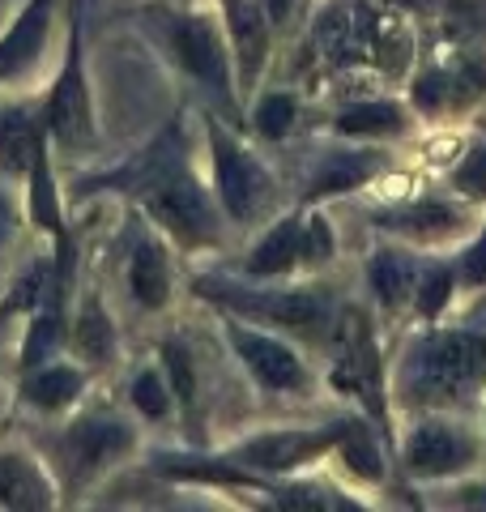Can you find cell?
Here are the masks:
<instances>
[{
    "instance_id": "obj_12",
    "label": "cell",
    "mask_w": 486,
    "mask_h": 512,
    "mask_svg": "<svg viewBox=\"0 0 486 512\" xmlns=\"http://www.w3.org/2000/svg\"><path fill=\"white\" fill-rule=\"evenodd\" d=\"M47 128H52L64 146H81L90 137V99H86V73H81L77 39L69 47V64L56 77L52 99H47Z\"/></svg>"
},
{
    "instance_id": "obj_35",
    "label": "cell",
    "mask_w": 486,
    "mask_h": 512,
    "mask_svg": "<svg viewBox=\"0 0 486 512\" xmlns=\"http://www.w3.org/2000/svg\"><path fill=\"white\" fill-rule=\"evenodd\" d=\"M457 504H465V508H486V483L461 487V491H457Z\"/></svg>"
},
{
    "instance_id": "obj_20",
    "label": "cell",
    "mask_w": 486,
    "mask_h": 512,
    "mask_svg": "<svg viewBox=\"0 0 486 512\" xmlns=\"http://www.w3.org/2000/svg\"><path fill=\"white\" fill-rule=\"evenodd\" d=\"M410 128V116H405L401 103H359V107H346L337 116V133L346 137H397Z\"/></svg>"
},
{
    "instance_id": "obj_1",
    "label": "cell",
    "mask_w": 486,
    "mask_h": 512,
    "mask_svg": "<svg viewBox=\"0 0 486 512\" xmlns=\"http://www.w3.org/2000/svg\"><path fill=\"white\" fill-rule=\"evenodd\" d=\"M486 380L482 329H427L401 359L397 402L410 410H457Z\"/></svg>"
},
{
    "instance_id": "obj_31",
    "label": "cell",
    "mask_w": 486,
    "mask_h": 512,
    "mask_svg": "<svg viewBox=\"0 0 486 512\" xmlns=\"http://www.w3.org/2000/svg\"><path fill=\"white\" fill-rule=\"evenodd\" d=\"M133 402L137 410L145 414V419H162V414L171 410V389H167V380H162L158 372H141L133 380Z\"/></svg>"
},
{
    "instance_id": "obj_17",
    "label": "cell",
    "mask_w": 486,
    "mask_h": 512,
    "mask_svg": "<svg viewBox=\"0 0 486 512\" xmlns=\"http://www.w3.org/2000/svg\"><path fill=\"white\" fill-rule=\"evenodd\" d=\"M47 26H52V0H30L26 13L13 22V30L0 39V77L22 73L26 64L43 52Z\"/></svg>"
},
{
    "instance_id": "obj_36",
    "label": "cell",
    "mask_w": 486,
    "mask_h": 512,
    "mask_svg": "<svg viewBox=\"0 0 486 512\" xmlns=\"http://www.w3.org/2000/svg\"><path fill=\"white\" fill-rule=\"evenodd\" d=\"M265 13H269V22H286L290 18V9H295V0H261Z\"/></svg>"
},
{
    "instance_id": "obj_34",
    "label": "cell",
    "mask_w": 486,
    "mask_h": 512,
    "mask_svg": "<svg viewBox=\"0 0 486 512\" xmlns=\"http://www.w3.org/2000/svg\"><path fill=\"white\" fill-rule=\"evenodd\" d=\"M333 248H337L333 227H329V222H324L320 214H312V218H307V261H312V265L329 261Z\"/></svg>"
},
{
    "instance_id": "obj_9",
    "label": "cell",
    "mask_w": 486,
    "mask_h": 512,
    "mask_svg": "<svg viewBox=\"0 0 486 512\" xmlns=\"http://www.w3.org/2000/svg\"><path fill=\"white\" fill-rule=\"evenodd\" d=\"M486 90V69L474 60H457V64H435L414 82V107L427 116H448L461 111Z\"/></svg>"
},
{
    "instance_id": "obj_21",
    "label": "cell",
    "mask_w": 486,
    "mask_h": 512,
    "mask_svg": "<svg viewBox=\"0 0 486 512\" xmlns=\"http://www.w3.org/2000/svg\"><path fill=\"white\" fill-rule=\"evenodd\" d=\"M128 282H133V295L141 308H162L171 295V274H167V256L158 244H141L133 256V269H128Z\"/></svg>"
},
{
    "instance_id": "obj_8",
    "label": "cell",
    "mask_w": 486,
    "mask_h": 512,
    "mask_svg": "<svg viewBox=\"0 0 486 512\" xmlns=\"http://www.w3.org/2000/svg\"><path fill=\"white\" fill-rule=\"evenodd\" d=\"M171 47H175V60L184 64L192 77H201L205 86L214 90H231V73H226V47H222V35L218 26L205 18V13H188L171 26Z\"/></svg>"
},
{
    "instance_id": "obj_33",
    "label": "cell",
    "mask_w": 486,
    "mask_h": 512,
    "mask_svg": "<svg viewBox=\"0 0 486 512\" xmlns=\"http://www.w3.org/2000/svg\"><path fill=\"white\" fill-rule=\"evenodd\" d=\"M167 355V367H171V384H175V397H180L184 406H192V393H197V380H192V363H188V350L184 346H167L162 350Z\"/></svg>"
},
{
    "instance_id": "obj_26",
    "label": "cell",
    "mask_w": 486,
    "mask_h": 512,
    "mask_svg": "<svg viewBox=\"0 0 486 512\" xmlns=\"http://www.w3.org/2000/svg\"><path fill=\"white\" fill-rule=\"evenodd\" d=\"M39 137H35V128L26 124V116H5L0 120V158H5V167L13 171H30V163H35V154H39Z\"/></svg>"
},
{
    "instance_id": "obj_23",
    "label": "cell",
    "mask_w": 486,
    "mask_h": 512,
    "mask_svg": "<svg viewBox=\"0 0 486 512\" xmlns=\"http://www.w3.org/2000/svg\"><path fill=\"white\" fill-rule=\"evenodd\" d=\"M77 393H81V376L73 372V367H43L39 376L26 380V397L35 406H43V410L69 406Z\"/></svg>"
},
{
    "instance_id": "obj_16",
    "label": "cell",
    "mask_w": 486,
    "mask_h": 512,
    "mask_svg": "<svg viewBox=\"0 0 486 512\" xmlns=\"http://www.w3.org/2000/svg\"><path fill=\"white\" fill-rule=\"evenodd\" d=\"M418 274H423V269H418V265H414V256H410V252H401V248H380L376 256H371V265H367L371 291H376L380 308H384L388 316H397L405 303H414Z\"/></svg>"
},
{
    "instance_id": "obj_29",
    "label": "cell",
    "mask_w": 486,
    "mask_h": 512,
    "mask_svg": "<svg viewBox=\"0 0 486 512\" xmlns=\"http://www.w3.org/2000/svg\"><path fill=\"white\" fill-rule=\"evenodd\" d=\"M295 116H299V107H295L290 94H265V99L256 103V133L286 137L290 124H295Z\"/></svg>"
},
{
    "instance_id": "obj_24",
    "label": "cell",
    "mask_w": 486,
    "mask_h": 512,
    "mask_svg": "<svg viewBox=\"0 0 486 512\" xmlns=\"http://www.w3.org/2000/svg\"><path fill=\"white\" fill-rule=\"evenodd\" d=\"M452 291H457V269L452 265H427L418 274V291H414V312L423 320H440Z\"/></svg>"
},
{
    "instance_id": "obj_27",
    "label": "cell",
    "mask_w": 486,
    "mask_h": 512,
    "mask_svg": "<svg viewBox=\"0 0 486 512\" xmlns=\"http://www.w3.org/2000/svg\"><path fill=\"white\" fill-rule=\"evenodd\" d=\"M73 342L81 350V359H90V363H103L111 355V342H116V333H111V325H107V316H103L99 303H90V308L81 312L77 329H73Z\"/></svg>"
},
{
    "instance_id": "obj_11",
    "label": "cell",
    "mask_w": 486,
    "mask_h": 512,
    "mask_svg": "<svg viewBox=\"0 0 486 512\" xmlns=\"http://www.w3.org/2000/svg\"><path fill=\"white\" fill-rule=\"evenodd\" d=\"M226 303H235L239 312H256L273 320V325H286V329H299V333H320L329 329L333 333V308H329V295L307 286V291H282V295H265V299H248V295H226Z\"/></svg>"
},
{
    "instance_id": "obj_15",
    "label": "cell",
    "mask_w": 486,
    "mask_h": 512,
    "mask_svg": "<svg viewBox=\"0 0 486 512\" xmlns=\"http://www.w3.org/2000/svg\"><path fill=\"white\" fill-rule=\"evenodd\" d=\"M307 261V218L303 214H290L282 222H273L269 235L252 248L248 256V274L256 278H273V274H286Z\"/></svg>"
},
{
    "instance_id": "obj_30",
    "label": "cell",
    "mask_w": 486,
    "mask_h": 512,
    "mask_svg": "<svg viewBox=\"0 0 486 512\" xmlns=\"http://www.w3.org/2000/svg\"><path fill=\"white\" fill-rule=\"evenodd\" d=\"M56 325H60V295H52V303L35 316V325H30V338H26V350H22V363H39L47 350L56 346Z\"/></svg>"
},
{
    "instance_id": "obj_22",
    "label": "cell",
    "mask_w": 486,
    "mask_h": 512,
    "mask_svg": "<svg viewBox=\"0 0 486 512\" xmlns=\"http://www.w3.org/2000/svg\"><path fill=\"white\" fill-rule=\"evenodd\" d=\"M367 175H371V158H363V154H333L329 163L316 171L312 192H307V197H312V201H320V197H337V192L359 188Z\"/></svg>"
},
{
    "instance_id": "obj_2",
    "label": "cell",
    "mask_w": 486,
    "mask_h": 512,
    "mask_svg": "<svg viewBox=\"0 0 486 512\" xmlns=\"http://www.w3.org/2000/svg\"><path fill=\"white\" fill-rule=\"evenodd\" d=\"M333 389L354 397L363 414L388 436V384H384V359L371 333V320L359 308H346L333 325Z\"/></svg>"
},
{
    "instance_id": "obj_25",
    "label": "cell",
    "mask_w": 486,
    "mask_h": 512,
    "mask_svg": "<svg viewBox=\"0 0 486 512\" xmlns=\"http://www.w3.org/2000/svg\"><path fill=\"white\" fill-rule=\"evenodd\" d=\"M30 214L43 231H60V201H56V180L52 167H47V154L39 150L35 163H30Z\"/></svg>"
},
{
    "instance_id": "obj_10",
    "label": "cell",
    "mask_w": 486,
    "mask_h": 512,
    "mask_svg": "<svg viewBox=\"0 0 486 512\" xmlns=\"http://www.w3.org/2000/svg\"><path fill=\"white\" fill-rule=\"evenodd\" d=\"M380 227L388 235L414 239V244H444V239L461 235L469 227V210L440 201V197H423V201H410V205H397V210L380 214Z\"/></svg>"
},
{
    "instance_id": "obj_28",
    "label": "cell",
    "mask_w": 486,
    "mask_h": 512,
    "mask_svg": "<svg viewBox=\"0 0 486 512\" xmlns=\"http://www.w3.org/2000/svg\"><path fill=\"white\" fill-rule=\"evenodd\" d=\"M448 184L461 197H486V141H469L465 154L457 158V167L448 171Z\"/></svg>"
},
{
    "instance_id": "obj_3",
    "label": "cell",
    "mask_w": 486,
    "mask_h": 512,
    "mask_svg": "<svg viewBox=\"0 0 486 512\" xmlns=\"http://www.w3.org/2000/svg\"><path fill=\"white\" fill-rule=\"evenodd\" d=\"M145 210H150L162 227L184 244H209L218 235L214 205L201 192V184L188 171H180L167 158L150 163V180H145Z\"/></svg>"
},
{
    "instance_id": "obj_4",
    "label": "cell",
    "mask_w": 486,
    "mask_h": 512,
    "mask_svg": "<svg viewBox=\"0 0 486 512\" xmlns=\"http://www.w3.org/2000/svg\"><path fill=\"white\" fill-rule=\"evenodd\" d=\"M478 461V444L465 427L444 419L440 410H423L401 444V466L410 478H452Z\"/></svg>"
},
{
    "instance_id": "obj_14",
    "label": "cell",
    "mask_w": 486,
    "mask_h": 512,
    "mask_svg": "<svg viewBox=\"0 0 486 512\" xmlns=\"http://www.w3.org/2000/svg\"><path fill=\"white\" fill-rule=\"evenodd\" d=\"M128 444H133V436H128L124 423H99V419H90V423H77L69 436H64V457H69L73 474L86 478V474H94L99 466H107L111 457H120Z\"/></svg>"
},
{
    "instance_id": "obj_5",
    "label": "cell",
    "mask_w": 486,
    "mask_h": 512,
    "mask_svg": "<svg viewBox=\"0 0 486 512\" xmlns=\"http://www.w3.org/2000/svg\"><path fill=\"white\" fill-rule=\"evenodd\" d=\"M209 154H214V180H218V197L226 205V214L235 222H252L269 205V192H273L269 171L218 124H209Z\"/></svg>"
},
{
    "instance_id": "obj_19",
    "label": "cell",
    "mask_w": 486,
    "mask_h": 512,
    "mask_svg": "<svg viewBox=\"0 0 486 512\" xmlns=\"http://www.w3.org/2000/svg\"><path fill=\"white\" fill-rule=\"evenodd\" d=\"M337 457L346 461L350 474L363 483H380L384 478V448H380V427L371 419H346V431L337 440Z\"/></svg>"
},
{
    "instance_id": "obj_32",
    "label": "cell",
    "mask_w": 486,
    "mask_h": 512,
    "mask_svg": "<svg viewBox=\"0 0 486 512\" xmlns=\"http://www.w3.org/2000/svg\"><path fill=\"white\" fill-rule=\"evenodd\" d=\"M457 282H465L469 291H478V286H486V227L478 231V239L469 244L461 256H457Z\"/></svg>"
},
{
    "instance_id": "obj_18",
    "label": "cell",
    "mask_w": 486,
    "mask_h": 512,
    "mask_svg": "<svg viewBox=\"0 0 486 512\" xmlns=\"http://www.w3.org/2000/svg\"><path fill=\"white\" fill-rule=\"evenodd\" d=\"M0 504L18 512L52 508V491H47V478L35 470V461H26L18 453L0 457Z\"/></svg>"
},
{
    "instance_id": "obj_37",
    "label": "cell",
    "mask_w": 486,
    "mask_h": 512,
    "mask_svg": "<svg viewBox=\"0 0 486 512\" xmlns=\"http://www.w3.org/2000/svg\"><path fill=\"white\" fill-rule=\"evenodd\" d=\"M5 235H9V210H5V201H0V244H5Z\"/></svg>"
},
{
    "instance_id": "obj_7",
    "label": "cell",
    "mask_w": 486,
    "mask_h": 512,
    "mask_svg": "<svg viewBox=\"0 0 486 512\" xmlns=\"http://www.w3.org/2000/svg\"><path fill=\"white\" fill-rule=\"evenodd\" d=\"M226 338H231V346H235V355L243 359V367L256 376V384H265V389H273V393L307 389V367H303V359L286 342L269 338V333H256L248 325H239V320L226 325Z\"/></svg>"
},
{
    "instance_id": "obj_13",
    "label": "cell",
    "mask_w": 486,
    "mask_h": 512,
    "mask_svg": "<svg viewBox=\"0 0 486 512\" xmlns=\"http://www.w3.org/2000/svg\"><path fill=\"white\" fill-rule=\"evenodd\" d=\"M226 30L239 60V82L252 90L269 60V13L261 0H226Z\"/></svg>"
},
{
    "instance_id": "obj_6",
    "label": "cell",
    "mask_w": 486,
    "mask_h": 512,
    "mask_svg": "<svg viewBox=\"0 0 486 512\" xmlns=\"http://www.w3.org/2000/svg\"><path fill=\"white\" fill-rule=\"evenodd\" d=\"M346 423H329V427H286V431H265L248 444H239L235 466L243 470H261V474H290L303 470L312 461L337 453Z\"/></svg>"
}]
</instances>
